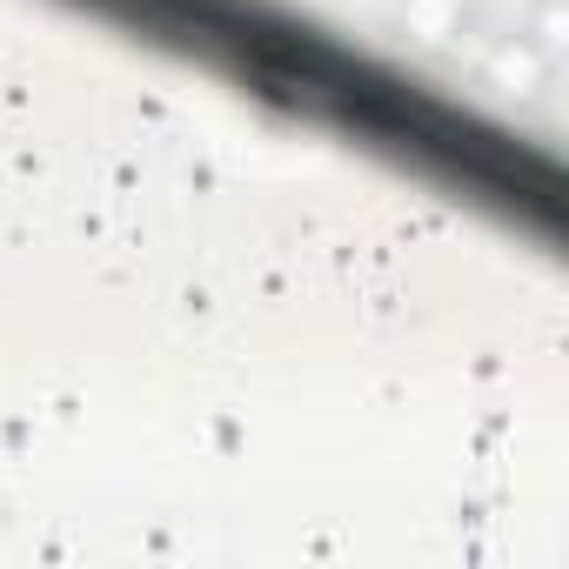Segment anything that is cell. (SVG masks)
<instances>
[{
	"label": "cell",
	"instance_id": "2",
	"mask_svg": "<svg viewBox=\"0 0 569 569\" xmlns=\"http://www.w3.org/2000/svg\"><path fill=\"white\" fill-rule=\"evenodd\" d=\"M402 28L429 48H449L469 28V0H402Z\"/></svg>",
	"mask_w": 569,
	"mask_h": 569
},
{
	"label": "cell",
	"instance_id": "3",
	"mask_svg": "<svg viewBox=\"0 0 569 569\" xmlns=\"http://www.w3.org/2000/svg\"><path fill=\"white\" fill-rule=\"evenodd\" d=\"M529 48H542L549 61L569 48V0H536V14H529V34H522Z\"/></svg>",
	"mask_w": 569,
	"mask_h": 569
},
{
	"label": "cell",
	"instance_id": "1",
	"mask_svg": "<svg viewBox=\"0 0 569 569\" xmlns=\"http://www.w3.org/2000/svg\"><path fill=\"white\" fill-rule=\"evenodd\" d=\"M482 81H489L496 94H509V101H529V94L549 81V54H542V48H529L522 34H509V41H496V48H489Z\"/></svg>",
	"mask_w": 569,
	"mask_h": 569
}]
</instances>
